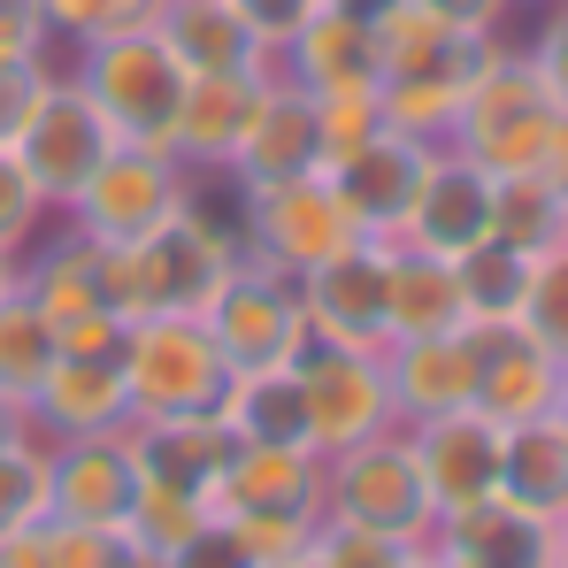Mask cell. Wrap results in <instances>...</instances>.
<instances>
[{
    "mask_svg": "<svg viewBox=\"0 0 568 568\" xmlns=\"http://www.w3.org/2000/svg\"><path fill=\"white\" fill-rule=\"evenodd\" d=\"M100 254V292L123 323H146V315H200L215 300V284L239 270V215L223 223L207 200H192L185 215H170L154 239H131V246H93Z\"/></svg>",
    "mask_w": 568,
    "mask_h": 568,
    "instance_id": "cell-1",
    "label": "cell"
},
{
    "mask_svg": "<svg viewBox=\"0 0 568 568\" xmlns=\"http://www.w3.org/2000/svg\"><path fill=\"white\" fill-rule=\"evenodd\" d=\"M499 39H469V31H446L430 23L423 8H392L377 16V100H384V123L392 131H415L430 146L454 139L462 123V100H469L476 70L491 62Z\"/></svg>",
    "mask_w": 568,
    "mask_h": 568,
    "instance_id": "cell-2",
    "label": "cell"
},
{
    "mask_svg": "<svg viewBox=\"0 0 568 568\" xmlns=\"http://www.w3.org/2000/svg\"><path fill=\"white\" fill-rule=\"evenodd\" d=\"M446 146H462L491 178H554L568 154V115L546 100L530 54L499 39L491 62L476 70L469 100H462V123H454Z\"/></svg>",
    "mask_w": 568,
    "mask_h": 568,
    "instance_id": "cell-3",
    "label": "cell"
},
{
    "mask_svg": "<svg viewBox=\"0 0 568 568\" xmlns=\"http://www.w3.org/2000/svg\"><path fill=\"white\" fill-rule=\"evenodd\" d=\"M70 78L85 85V100L108 115V131L123 146H170L178 100L192 85L154 23H123V31H100L85 47H70Z\"/></svg>",
    "mask_w": 568,
    "mask_h": 568,
    "instance_id": "cell-4",
    "label": "cell"
},
{
    "mask_svg": "<svg viewBox=\"0 0 568 568\" xmlns=\"http://www.w3.org/2000/svg\"><path fill=\"white\" fill-rule=\"evenodd\" d=\"M323 523H354V530H377L399 546H438V507L415 469L407 430H377L323 462Z\"/></svg>",
    "mask_w": 568,
    "mask_h": 568,
    "instance_id": "cell-5",
    "label": "cell"
},
{
    "mask_svg": "<svg viewBox=\"0 0 568 568\" xmlns=\"http://www.w3.org/2000/svg\"><path fill=\"white\" fill-rule=\"evenodd\" d=\"M115 369H123V392H131V423H154V415H215V399L231 384V362L215 354V338H207L200 315L123 323Z\"/></svg>",
    "mask_w": 568,
    "mask_h": 568,
    "instance_id": "cell-6",
    "label": "cell"
},
{
    "mask_svg": "<svg viewBox=\"0 0 568 568\" xmlns=\"http://www.w3.org/2000/svg\"><path fill=\"white\" fill-rule=\"evenodd\" d=\"M8 146H16V162L31 170V185L47 192V207L62 215V207L85 192V178H93L123 139L108 131V115L85 100V85H78L70 70H47V78L31 85V100H23Z\"/></svg>",
    "mask_w": 568,
    "mask_h": 568,
    "instance_id": "cell-7",
    "label": "cell"
},
{
    "mask_svg": "<svg viewBox=\"0 0 568 568\" xmlns=\"http://www.w3.org/2000/svg\"><path fill=\"white\" fill-rule=\"evenodd\" d=\"M192 200H200V178L170 146H115L85 178V192L62 207V223L93 246H131V239H154L170 215H185Z\"/></svg>",
    "mask_w": 568,
    "mask_h": 568,
    "instance_id": "cell-8",
    "label": "cell"
},
{
    "mask_svg": "<svg viewBox=\"0 0 568 568\" xmlns=\"http://www.w3.org/2000/svg\"><path fill=\"white\" fill-rule=\"evenodd\" d=\"M239 246H246L254 262L284 270V277H307L315 262L362 246V223H354L338 178L315 170V178H292V185L239 192Z\"/></svg>",
    "mask_w": 568,
    "mask_h": 568,
    "instance_id": "cell-9",
    "label": "cell"
},
{
    "mask_svg": "<svg viewBox=\"0 0 568 568\" xmlns=\"http://www.w3.org/2000/svg\"><path fill=\"white\" fill-rule=\"evenodd\" d=\"M215 354L231 369H292L315 338H307V307H300V277H284L270 262L239 254V270L215 284V300L200 307Z\"/></svg>",
    "mask_w": 568,
    "mask_h": 568,
    "instance_id": "cell-10",
    "label": "cell"
},
{
    "mask_svg": "<svg viewBox=\"0 0 568 568\" xmlns=\"http://www.w3.org/2000/svg\"><path fill=\"white\" fill-rule=\"evenodd\" d=\"M300 407H307V446L331 462L377 430H399V407H392V377H384V354H346V346H307L300 362Z\"/></svg>",
    "mask_w": 568,
    "mask_h": 568,
    "instance_id": "cell-11",
    "label": "cell"
},
{
    "mask_svg": "<svg viewBox=\"0 0 568 568\" xmlns=\"http://www.w3.org/2000/svg\"><path fill=\"white\" fill-rule=\"evenodd\" d=\"M384 239H362L331 262H315L300 277L307 307V338L315 346H346V354H384L392 346V300H384Z\"/></svg>",
    "mask_w": 568,
    "mask_h": 568,
    "instance_id": "cell-12",
    "label": "cell"
},
{
    "mask_svg": "<svg viewBox=\"0 0 568 568\" xmlns=\"http://www.w3.org/2000/svg\"><path fill=\"white\" fill-rule=\"evenodd\" d=\"M323 170V131H315V93L292 85L284 70L262 78L254 115H246V139L223 170L231 192H262V185H292V178H315Z\"/></svg>",
    "mask_w": 568,
    "mask_h": 568,
    "instance_id": "cell-13",
    "label": "cell"
},
{
    "mask_svg": "<svg viewBox=\"0 0 568 568\" xmlns=\"http://www.w3.org/2000/svg\"><path fill=\"white\" fill-rule=\"evenodd\" d=\"M399 430H407V446H415V469H423V484H430L438 523L499 491V446H507V430H499L484 407H454V415L399 423Z\"/></svg>",
    "mask_w": 568,
    "mask_h": 568,
    "instance_id": "cell-14",
    "label": "cell"
},
{
    "mask_svg": "<svg viewBox=\"0 0 568 568\" xmlns=\"http://www.w3.org/2000/svg\"><path fill=\"white\" fill-rule=\"evenodd\" d=\"M392 239L415 246V254H446V262L469 254L476 239H491V170L469 162L462 146H438L430 170H423V185H415L407 223Z\"/></svg>",
    "mask_w": 568,
    "mask_h": 568,
    "instance_id": "cell-15",
    "label": "cell"
},
{
    "mask_svg": "<svg viewBox=\"0 0 568 568\" xmlns=\"http://www.w3.org/2000/svg\"><path fill=\"white\" fill-rule=\"evenodd\" d=\"M47 462H54V515L62 523H85V530H123L131 523L146 476H139V454H131L123 430L62 438V446H47Z\"/></svg>",
    "mask_w": 568,
    "mask_h": 568,
    "instance_id": "cell-16",
    "label": "cell"
},
{
    "mask_svg": "<svg viewBox=\"0 0 568 568\" xmlns=\"http://www.w3.org/2000/svg\"><path fill=\"white\" fill-rule=\"evenodd\" d=\"M554 399H561V362L523 323H476V407L499 430L554 415Z\"/></svg>",
    "mask_w": 568,
    "mask_h": 568,
    "instance_id": "cell-17",
    "label": "cell"
},
{
    "mask_svg": "<svg viewBox=\"0 0 568 568\" xmlns=\"http://www.w3.org/2000/svg\"><path fill=\"white\" fill-rule=\"evenodd\" d=\"M384 377H392L399 423H430V415L476 407V323L430 331V338H392L384 346Z\"/></svg>",
    "mask_w": 568,
    "mask_h": 568,
    "instance_id": "cell-18",
    "label": "cell"
},
{
    "mask_svg": "<svg viewBox=\"0 0 568 568\" xmlns=\"http://www.w3.org/2000/svg\"><path fill=\"white\" fill-rule=\"evenodd\" d=\"M430 154H438L430 139H415V131H392V123H384L362 154H346V162L331 170L338 192H346V207H354V223H362V239H392V231L407 223V207H415V185H423Z\"/></svg>",
    "mask_w": 568,
    "mask_h": 568,
    "instance_id": "cell-19",
    "label": "cell"
},
{
    "mask_svg": "<svg viewBox=\"0 0 568 568\" xmlns=\"http://www.w3.org/2000/svg\"><path fill=\"white\" fill-rule=\"evenodd\" d=\"M23 300L54 323V338L62 331H78V323H100V315H115L108 307V292H100V254H93V239H78L62 215L39 231V246L23 254ZM123 323V315H115Z\"/></svg>",
    "mask_w": 568,
    "mask_h": 568,
    "instance_id": "cell-20",
    "label": "cell"
},
{
    "mask_svg": "<svg viewBox=\"0 0 568 568\" xmlns=\"http://www.w3.org/2000/svg\"><path fill=\"white\" fill-rule=\"evenodd\" d=\"M438 554L469 568H561V538H554L546 515H530L507 491H491V499H476V507L438 523Z\"/></svg>",
    "mask_w": 568,
    "mask_h": 568,
    "instance_id": "cell-21",
    "label": "cell"
},
{
    "mask_svg": "<svg viewBox=\"0 0 568 568\" xmlns=\"http://www.w3.org/2000/svg\"><path fill=\"white\" fill-rule=\"evenodd\" d=\"M223 515H323V454L315 446H231L215 476Z\"/></svg>",
    "mask_w": 568,
    "mask_h": 568,
    "instance_id": "cell-22",
    "label": "cell"
},
{
    "mask_svg": "<svg viewBox=\"0 0 568 568\" xmlns=\"http://www.w3.org/2000/svg\"><path fill=\"white\" fill-rule=\"evenodd\" d=\"M154 31L170 39L185 78H262V70H277V54L246 31V16L231 0H162Z\"/></svg>",
    "mask_w": 568,
    "mask_h": 568,
    "instance_id": "cell-23",
    "label": "cell"
},
{
    "mask_svg": "<svg viewBox=\"0 0 568 568\" xmlns=\"http://www.w3.org/2000/svg\"><path fill=\"white\" fill-rule=\"evenodd\" d=\"M131 423V392H123V369L115 362H78V354H62L47 384L31 392V430L47 438V446H62V438H108V430H123Z\"/></svg>",
    "mask_w": 568,
    "mask_h": 568,
    "instance_id": "cell-24",
    "label": "cell"
},
{
    "mask_svg": "<svg viewBox=\"0 0 568 568\" xmlns=\"http://www.w3.org/2000/svg\"><path fill=\"white\" fill-rule=\"evenodd\" d=\"M277 70L307 93H377V23L315 8L277 54Z\"/></svg>",
    "mask_w": 568,
    "mask_h": 568,
    "instance_id": "cell-25",
    "label": "cell"
},
{
    "mask_svg": "<svg viewBox=\"0 0 568 568\" xmlns=\"http://www.w3.org/2000/svg\"><path fill=\"white\" fill-rule=\"evenodd\" d=\"M262 78H270V70H262ZM262 78H192V85H185L178 123H170V154L185 162L192 178H223V170H231Z\"/></svg>",
    "mask_w": 568,
    "mask_h": 568,
    "instance_id": "cell-26",
    "label": "cell"
},
{
    "mask_svg": "<svg viewBox=\"0 0 568 568\" xmlns=\"http://www.w3.org/2000/svg\"><path fill=\"white\" fill-rule=\"evenodd\" d=\"M131 454H139V476L154 484H185L200 499H215V476L231 462V438L215 415H154V423H123Z\"/></svg>",
    "mask_w": 568,
    "mask_h": 568,
    "instance_id": "cell-27",
    "label": "cell"
},
{
    "mask_svg": "<svg viewBox=\"0 0 568 568\" xmlns=\"http://www.w3.org/2000/svg\"><path fill=\"white\" fill-rule=\"evenodd\" d=\"M384 300H392V338H430V331H462V277L446 254H415L399 239H384Z\"/></svg>",
    "mask_w": 568,
    "mask_h": 568,
    "instance_id": "cell-28",
    "label": "cell"
},
{
    "mask_svg": "<svg viewBox=\"0 0 568 568\" xmlns=\"http://www.w3.org/2000/svg\"><path fill=\"white\" fill-rule=\"evenodd\" d=\"M215 423L231 446H307V407H300V369H231Z\"/></svg>",
    "mask_w": 568,
    "mask_h": 568,
    "instance_id": "cell-29",
    "label": "cell"
},
{
    "mask_svg": "<svg viewBox=\"0 0 568 568\" xmlns=\"http://www.w3.org/2000/svg\"><path fill=\"white\" fill-rule=\"evenodd\" d=\"M499 491L546 523L568 515V423L561 415H538V423H515L507 446H499Z\"/></svg>",
    "mask_w": 568,
    "mask_h": 568,
    "instance_id": "cell-30",
    "label": "cell"
},
{
    "mask_svg": "<svg viewBox=\"0 0 568 568\" xmlns=\"http://www.w3.org/2000/svg\"><path fill=\"white\" fill-rule=\"evenodd\" d=\"M530 262H538V254H523V246H507V239H476L469 254H454L469 323H515V315H523V292H530Z\"/></svg>",
    "mask_w": 568,
    "mask_h": 568,
    "instance_id": "cell-31",
    "label": "cell"
},
{
    "mask_svg": "<svg viewBox=\"0 0 568 568\" xmlns=\"http://www.w3.org/2000/svg\"><path fill=\"white\" fill-rule=\"evenodd\" d=\"M491 239L546 254L568 239V200L554 178H491Z\"/></svg>",
    "mask_w": 568,
    "mask_h": 568,
    "instance_id": "cell-32",
    "label": "cell"
},
{
    "mask_svg": "<svg viewBox=\"0 0 568 568\" xmlns=\"http://www.w3.org/2000/svg\"><path fill=\"white\" fill-rule=\"evenodd\" d=\"M54 362H62V338H54V323L23 300V284H16V292L0 300V392L31 407V392L47 384Z\"/></svg>",
    "mask_w": 568,
    "mask_h": 568,
    "instance_id": "cell-33",
    "label": "cell"
},
{
    "mask_svg": "<svg viewBox=\"0 0 568 568\" xmlns=\"http://www.w3.org/2000/svg\"><path fill=\"white\" fill-rule=\"evenodd\" d=\"M47 515H54V462H47V438H31V446L0 454V546Z\"/></svg>",
    "mask_w": 568,
    "mask_h": 568,
    "instance_id": "cell-34",
    "label": "cell"
},
{
    "mask_svg": "<svg viewBox=\"0 0 568 568\" xmlns=\"http://www.w3.org/2000/svg\"><path fill=\"white\" fill-rule=\"evenodd\" d=\"M207 515H215V499H200V491H185V484H154V476H146V484H139V507H131V523H123V538L146 546V554L162 561L192 523H207Z\"/></svg>",
    "mask_w": 568,
    "mask_h": 568,
    "instance_id": "cell-35",
    "label": "cell"
},
{
    "mask_svg": "<svg viewBox=\"0 0 568 568\" xmlns=\"http://www.w3.org/2000/svg\"><path fill=\"white\" fill-rule=\"evenodd\" d=\"M515 323L568 369V239L530 262V292H523V315H515Z\"/></svg>",
    "mask_w": 568,
    "mask_h": 568,
    "instance_id": "cell-36",
    "label": "cell"
},
{
    "mask_svg": "<svg viewBox=\"0 0 568 568\" xmlns=\"http://www.w3.org/2000/svg\"><path fill=\"white\" fill-rule=\"evenodd\" d=\"M315 131H323V170H338L346 154H362L384 131L377 93H315Z\"/></svg>",
    "mask_w": 568,
    "mask_h": 568,
    "instance_id": "cell-37",
    "label": "cell"
},
{
    "mask_svg": "<svg viewBox=\"0 0 568 568\" xmlns=\"http://www.w3.org/2000/svg\"><path fill=\"white\" fill-rule=\"evenodd\" d=\"M154 8H162V0H39L54 47H85V39L123 31V23H154Z\"/></svg>",
    "mask_w": 568,
    "mask_h": 568,
    "instance_id": "cell-38",
    "label": "cell"
},
{
    "mask_svg": "<svg viewBox=\"0 0 568 568\" xmlns=\"http://www.w3.org/2000/svg\"><path fill=\"white\" fill-rule=\"evenodd\" d=\"M47 223H54L47 192L31 185V170L16 162V146H0V246H8V254H31Z\"/></svg>",
    "mask_w": 568,
    "mask_h": 568,
    "instance_id": "cell-39",
    "label": "cell"
},
{
    "mask_svg": "<svg viewBox=\"0 0 568 568\" xmlns=\"http://www.w3.org/2000/svg\"><path fill=\"white\" fill-rule=\"evenodd\" d=\"M223 515V507H215ZM315 523L323 515H231V530H239V546L254 554V568H300L315 554Z\"/></svg>",
    "mask_w": 568,
    "mask_h": 568,
    "instance_id": "cell-40",
    "label": "cell"
},
{
    "mask_svg": "<svg viewBox=\"0 0 568 568\" xmlns=\"http://www.w3.org/2000/svg\"><path fill=\"white\" fill-rule=\"evenodd\" d=\"M415 546L399 538H377V530H354V523H315V568H399Z\"/></svg>",
    "mask_w": 568,
    "mask_h": 568,
    "instance_id": "cell-41",
    "label": "cell"
},
{
    "mask_svg": "<svg viewBox=\"0 0 568 568\" xmlns=\"http://www.w3.org/2000/svg\"><path fill=\"white\" fill-rule=\"evenodd\" d=\"M162 568H254V554L239 546L231 515H207V523H192L185 538L162 554Z\"/></svg>",
    "mask_w": 568,
    "mask_h": 568,
    "instance_id": "cell-42",
    "label": "cell"
},
{
    "mask_svg": "<svg viewBox=\"0 0 568 568\" xmlns=\"http://www.w3.org/2000/svg\"><path fill=\"white\" fill-rule=\"evenodd\" d=\"M523 54H530V70H538L546 100L568 115V0H561V8H538V31L523 39Z\"/></svg>",
    "mask_w": 568,
    "mask_h": 568,
    "instance_id": "cell-43",
    "label": "cell"
},
{
    "mask_svg": "<svg viewBox=\"0 0 568 568\" xmlns=\"http://www.w3.org/2000/svg\"><path fill=\"white\" fill-rule=\"evenodd\" d=\"M47 54H54V39H47L39 0H0V78L23 62H47Z\"/></svg>",
    "mask_w": 568,
    "mask_h": 568,
    "instance_id": "cell-44",
    "label": "cell"
},
{
    "mask_svg": "<svg viewBox=\"0 0 568 568\" xmlns=\"http://www.w3.org/2000/svg\"><path fill=\"white\" fill-rule=\"evenodd\" d=\"M231 8L246 16V31H254L270 54H284V47H292V31H300V23H307L323 0H231Z\"/></svg>",
    "mask_w": 568,
    "mask_h": 568,
    "instance_id": "cell-45",
    "label": "cell"
},
{
    "mask_svg": "<svg viewBox=\"0 0 568 568\" xmlns=\"http://www.w3.org/2000/svg\"><path fill=\"white\" fill-rule=\"evenodd\" d=\"M407 8H423L430 23L469 31V39H499V23L515 16V0H407Z\"/></svg>",
    "mask_w": 568,
    "mask_h": 568,
    "instance_id": "cell-46",
    "label": "cell"
},
{
    "mask_svg": "<svg viewBox=\"0 0 568 568\" xmlns=\"http://www.w3.org/2000/svg\"><path fill=\"white\" fill-rule=\"evenodd\" d=\"M31 438H39V430H31V407L0 392V454H16V446H31Z\"/></svg>",
    "mask_w": 568,
    "mask_h": 568,
    "instance_id": "cell-47",
    "label": "cell"
},
{
    "mask_svg": "<svg viewBox=\"0 0 568 568\" xmlns=\"http://www.w3.org/2000/svg\"><path fill=\"white\" fill-rule=\"evenodd\" d=\"M323 8H338V16H362V23H377V16H392L399 0H323Z\"/></svg>",
    "mask_w": 568,
    "mask_h": 568,
    "instance_id": "cell-48",
    "label": "cell"
},
{
    "mask_svg": "<svg viewBox=\"0 0 568 568\" xmlns=\"http://www.w3.org/2000/svg\"><path fill=\"white\" fill-rule=\"evenodd\" d=\"M16 277H23V254H8V246H0V300L16 292Z\"/></svg>",
    "mask_w": 568,
    "mask_h": 568,
    "instance_id": "cell-49",
    "label": "cell"
},
{
    "mask_svg": "<svg viewBox=\"0 0 568 568\" xmlns=\"http://www.w3.org/2000/svg\"><path fill=\"white\" fill-rule=\"evenodd\" d=\"M399 568H438V546H415V554H407Z\"/></svg>",
    "mask_w": 568,
    "mask_h": 568,
    "instance_id": "cell-50",
    "label": "cell"
},
{
    "mask_svg": "<svg viewBox=\"0 0 568 568\" xmlns=\"http://www.w3.org/2000/svg\"><path fill=\"white\" fill-rule=\"evenodd\" d=\"M554 538H561V568H568V515H561V523H554Z\"/></svg>",
    "mask_w": 568,
    "mask_h": 568,
    "instance_id": "cell-51",
    "label": "cell"
},
{
    "mask_svg": "<svg viewBox=\"0 0 568 568\" xmlns=\"http://www.w3.org/2000/svg\"><path fill=\"white\" fill-rule=\"evenodd\" d=\"M554 415H561V423H568V369H561V399H554Z\"/></svg>",
    "mask_w": 568,
    "mask_h": 568,
    "instance_id": "cell-52",
    "label": "cell"
},
{
    "mask_svg": "<svg viewBox=\"0 0 568 568\" xmlns=\"http://www.w3.org/2000/svg\"><path fill=\"white\" fill-rule=\"evenodd\" d=\"M515 8H561V0H515Z\"/></svg>",
    "mask_w": 568,
    "mask_h": 568,
    "instance_id": "cell-53",
    "label": "cell"
},
{
    "mask_svg": "<svg viewBox=\"0 0 568 568\" xmlns=\"http://www.w3.org/2000/svg\"><path fill=\"white\" fill-rule=\"evenodd\" d=\"M438 568H469V561H446V554H438Z\"/></svg>",
    "mask_w": 568,
    "mask_h": 568,
    "instance_id": "cell-54",
    "label": "cell"
},
{
    "mask_svg": "<svg viewBox=\"0 0 568 568\" xmlns=\"http://www.w3.org/2000/svg\"><path fill=\"white\" fill-rule=\"evenodd\" d=\"M300 568H315V561H300Z\"/></svg>",
    "mask_w": 568,
    "mask_h": 568,
    "instance_id": "cell-55",
    "label": "cell"
}]
</instances>
